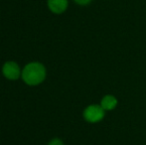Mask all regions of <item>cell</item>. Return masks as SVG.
<instances>
[{
	"mask_svg": "<svg viewBox=\"0 0 146 145\" xmlns=\"http://www.w3.org/2000/svg\"><path fill=\"white\" fill-rule=\"evenodd\" d=\"M117 99L115 97L111 95H106L100 101V107L104 110H112L116 107Z\"/></svg>",
	"mask_w": 146,
	"mask_h": 145,
	"instance_id": "5",
	"label": "cell"
},
{
	"mask_svg": "<svg viewBox=\"0 0 146 145\" xmlns=\"http://www.w3.org/2000/svg\"><path fill=\"white\" fill-rule=\"evenodd\" d=\"M104 115H106V110L98 105H90L84 110V118L90 123H96L102 121Z\"/></svg>",
	"mask_w": 146,
	"mask_h": 145,
	"instance_id": "2",
	"label": "cell"
},
{
	"mask_svg": "<svg viewBox=\"0 0 146 145\" xmlns=\"http://www.w3.org/2000/svg\"><path fill=\"white\" fill-rule=\"evenodd\" d=\"M48 7L53 13L61 14L68 8V0H48Z\"/></svg>",
	"mask_w": 146,
	"mask_h": 145,
	"instance_id": "4",
	"label": "cell"
},
{
	"mask_svg": "<svg viewBox=\"0 0 146 145\" xmlns=\"http://www.w3.org/2000/svg\"><path fill=\"white\" fill-rule=\"evenodd\" d=\"M2 73H3L4 77H7L8 79H17L21 75V71L20 68L15 62H7L4 64L3 68H2Z\"/></svg>",
	"mask_w": 146,
	"mask_h": 145,
	"instance_id": "3",
	"label": "cell"
},
{
	"mask_svg": "<svg viewBox=\"0 0 146 145\" xmlns=\"http://www.w3.org/2000/svg\"><path fill=\"white\" fill-rule=\"evenodd\" d=\"M45 77L46 69L41 63H30L22 71V79L29 85H37L43 83Z\"/></svg>",
	"mask_w": 146,
	"mask_h": 145,
	"instance_id": "1",
	"label": "cell"
},
{
	"mask_svg": "<svg viewBox=\"0 0 146 145\" xmlns=\"http://www.w3.org/2000/svg\"><path fill=\"white\" fill-rule=\"evenodd\" d=\"M74 1H75L77 4H79V5L84 6V5H88V4H90L92 0H74Z\"/></svg>",
	"mask_w": 146,
	"mask_h": 145,
	"instance_id": "7",
	"label": "cell"
},
{
	"mask_svg": "<svg viewBox=\"0 0 146 145\" xmlns=\"http://www.w3.org/2000/svg\"><path fill=\"white\" fill-rule=\"evenodd\" d=\"M49 145H64V143L59 138H54V139H52L49 142Z\"/></svg>",
	"mask_w": 146,
	"mask_h": 145,
	"instance_id": "6",
	"label": "cell"
}]
</instances>
